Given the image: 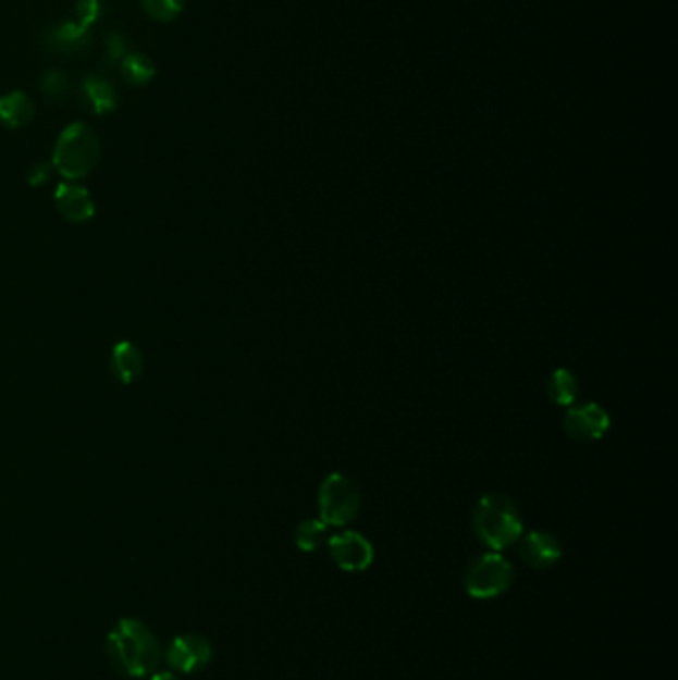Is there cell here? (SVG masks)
Here are the masks:
<instances>
[{
  "mask_svg": "<svg viewBox=\"0 0 678 680\" xmlns=\"http://www.w3.org/2000/svg\"><path fill=\"white\" fill-rule=\"evenodd\" d=\"M106 655L112 669L126 679H144L160 667V641L139 619H120L106 639Z\"/></svg>",
  "mask_w": 678,
  "mask_h": 680,
  "instance_id": "1",
  "label": "cell"
},
{
  "mask_svg": "<svg viewBox=\"0 0 678 680\" xmlns=\"http://www.w3.org/2000/svg\"><path fill=\"white\" fill-rule=\"evenodd\" d=\"M476 537L494 552H502L519 542L523 535V521L516 504L504 494L483 496L471 516Z\"/></svg>",
  "mask_w": 678,
  "mask_h": 680,
  "instance_id": "2",
  "label": "cell"
},
{
  "mask_svg": "<svg viewBox=\"0 0 678 680\" xmlns=\"http://www.w3.org/2000/svg\"><path fill=\"white\" fill-rule=\"evenodd\" d=\"M100 162V141L86 124H72L54 148V165L69 180H81Z\"/></svg>",
  "mask_w": 678,
  "mask_h": 680,
  "instance_id": "3",
  "label": "cell"
},
{
  "mask_svg": "<svg viewBox=\"0 0 678 680\" xmlns=\"http://www.w3.org/2000/svg\"><path fill=\"white\" fill-rule=\"evenodd\" d=\"M516 569L504 555L483 554L464 573V588L473 599H494L511 588Z\"/></svg>",
  "mask_w": 678,
  "mask_h": 680,
  "instance_id": "4",
  "label": "cell"
},
{
  "mask_svg": "<svg viewBox=\"0 0 678 680\" xmlns=\"http://www.w3.org/2000/svg\"><path fill=\"white\" fill-rule=\"evenodd\" d=\"M362 506L357 484L343 473H331L319 490V516L324 526L343 528L357 518Z\"/></svg>",
  "mask_w": 678,
  "mask_h": 680,
  "instance_id": "5",
  "label": "cell"
},
{
  "mask_svg": "<svg viewBox=\"0 0 678 680\" xmlns=\"http://www.w3.org/2000/svg\"><path fill=\"white\" fill-rule=\"evenodd\" d=\"M165 663L173 672L194 675L206 669L213 658V646L208 636L196 633H185L175 636L165 648Z\"/></svg>",
  "mask_w": 678,
  "mask_h": 680,
  "instance_id": "6",
  "label": "cell"
},
{
  "mask_svg": "<svg viewBox=\"0 0 678 680\" xmlns=\"http://www.w3.org/2000/svg\"><path fill=\"white\" fill-rule=\"evenodd\" d=\"M329 554L343 571H367L374 561V547L358 531H343L329 537Z\"/></svg>",
  "mask_w": 678,
  "mask_h": 680,
  "instance_id": "7",
  "label": "cell"
},
{
  "mask_svg": "<svg viewBox=\"0 0 678 680\" xmlns=\"http://www.w3.org/2000/svg\"><path fill=\"white\" fill-rule=\"evenodd\" d=\"M609 415L599 404L585 403L569 406L564 416V430L577 442H595L609 430Z\"/></svg>",
  "mask_w": 678,
  "mask_h": 680,
  "instance_id": "8",
  "label": "cell"
},
{
  "mask_svg": "<svg viewBox=\"0 0 678 680\" xmlns=\"http://www.w3.org/2000/svg\"><path fill=\"white\" fill-rule=\"evenodd\" d=\"M93 45L90 28L81 23H58L42 33V47L60 57H81Z\"/></svg>",
  "mask_w": 678,
  "mask_h": 680,
  "instance_id": "9",
  "label": "cell"
},
{
  "mask_svg": "<svg viewBox=\"0 0 678 680\" xmlns=\"http://www.w3.org/2000/svg\"><path fill=\"white\" fill-rule=\"evenodd\" d=\"M519 557L531 569H550L562 559V543L547 531H531L519 537Z\"/></svg>",
  "mask_w": 678,
  "mask_h": 680,
  "instance_id": "10",
  "label": "cell"
},
{
  "mask_svg": "<svg viewBox=\"0 0 678 680\" xmlns=\"http://www.w3.org/2000/svg\"><path fill=\"white\" fill-rule=\"evenodd\" d=\"M35 118V102L26 92L4 94L0 96V124L7 127H24Z\"/></svg>",
  "mask_w": 678,
  "mask_h": 680,
  "instance_id": "11",
  "label": "cell"
},
{
  "mask_svg": "<svg viewBox=\"0 0 678 680\" xmlns=\"http://www.w3.org/2000/svg\"><path fill=\"white\" fill-rule=\"evenodd\" d=\"M84 102L94 114H110L118 108V94L114 84L100 76H86L82 82Z\"/></svg>",
  "mask_w": 678,
  "mask_h": 680,
  "instance_id": "12",
  "label": "cell"
},
{
  "mask_svg": "<svg viewBox=\"0 0 678 680\" xmlns=\"http://www.w3.org/2000/svg\"><path fill=\"white\" fill-rule=\"evenodd\" d=\"M57 203L60 211L72 221L86 220L94 213L93 199L88 197L86 189L76 185H60L57 191Z\"/></svg>",
  "mask_w": 678,
  "mask_h": 680,
  "instance_id": "13",
  "label": "cell"
},
{
  "mask_svg": "<svg viewBox=\"0 0 678 680\" xmlns=\"http://www.w3.org/2000/svg\"><path fill=\"white\" fill-rule=\"evenodd\" d=\"M112 369L120 381H136L144 369V358L132 343H120L112 353Z\"/></svg>",
  "mask_w": 678,
  "mask_h": 680,
  "instance_id": "14",
  "label": "cell"
},
{
  "mask_svg": "<svg viewBox=\"0 0 678 680\" xmlns=\"http://www.w3.org/2000/svg\"><path fill=\"white\" fill-rule=\"evenodd\" d=\"M579 394V382L575 379L574 372L569 369L553 370L550 381H547V396L557 406H574Z\"/></svg>",
  "mask_w": 678,
  "mask_h": 680,
  "instance_id": "15",
  "label": "cell"
},
{
  "mask_svg": "<svg viewBox=\"0 0 678 680\" xmlns=\"http://www.w3.org/2000/svg\"><path fill=\"white\" fill-rule=\"evenodd\" d=\"M120 72L130 86H146L156 78V64L141 52H132L120 62Z\"/></svg>",
  "mask_w": 678,
  "mask_h": 680,
  "instance_id": "16",
  "label": "cell"
},
{
  "mask_svg": "<svg viewBox=\"0 0 678 680\" xmlns=\"http://www.w3.org/2000/svg\"><path fill=\"white\" fill-rule=\"evenodd\" d=\"M38 90H40L42 96H45L47 100H50V102L62 104V102L69 100L70 94H72V82H70V76L66 72L50 69L40 74V78H38Z\"/></svg>",
  "mask_w": 678,
  "mask_h": 680,
  "instance_id": "17",
  "label": "cell"
},
{
  "mask_svg": "<svg viewBox=\"0 0 678 680\" xmlns=\"http://www.w3.org/2000/svg\"><path fill=\"white\" fill-rule=\"evenodd\" d=\"M326 528L329 526H324L321 519H305V521H300L299 526L295 528V533H293L295 545L305 554L317 552L324 543V540H326Z\"/></svg>",
  "mask_w": 678,
  "mask_h": 680,
  "instance_id": "18",
  "label": "cell"
},
{
  "mask_svg": "<svg viewBox=\"0 0 678 680\" xmlns=\"http://www.w3.org/2000/svg\"><path fill=\"white\" fill-rule=\"evenodd\" d=\"M148 16L160 23H172L184 11L185 0H139Z\"/></svg>",
  "mask_w": 678,
  "mask_h": 680,
  "instance_id": "19",
  "label": "cell"
},
{
  "mask_svg": "<svg viewBox=\"0 0 678 680\" xmlns=\"http://www.w3.org/2000/svg\"><path fill=\"white\" fill-rule=\"evenodd\" d=\"M102 12H104L102 0H78V2H76L78 21H76V23H81L82 26L90 28V26L102 16Z\"/></svg>",
  "mask_w": 678,
  "mask_h": 680,
  "instance_id": "20",
  "label": "cell"
},
{
  "mask_svg": "<svg viewBox=\"0 0 678 680\" xmlns=\"http://www.w3.org/2000/svg\"><path fill=\"white\" fill-rule=\"evenodd\" d=\"M126 38L122 33L118 30H110L106 35V62L108 64H115V62H122L126 58Z\"/></svg>",
  "mask_w": 678,
  "mask_h": 680,
  "instance_id": "21",
  "label": "cell"
},
{
  "mask_svg": "<svg viewBox=\"0 0 678 680\" xmlns=\"http://www.w3.org/2000/svg\"><path fill=\"white\" fill-rule=\"evenodd\" d=\"M50 172H52V168H50L48 163H38V165H35V168L30 170V184H45L48 177H50Z\"/></svg>",
  "mask_w": 678,
  "mask_h": 680,
  "instance_id": "22",
  "label": "cell"
},
{
  "mask_svg": "<svg viewBox=\"0 0 678 680\" xmlns=\"http://www.w3.org/2000/svg\"><path fill=\"white\" fill-rule=\"evenodd\" d=\"M150 680H182V679H180V677H177V675H175L173 670H163V672H158V670H156V672L151 675Z\"/></svg>",
  "mask_w": 678,
  "mask_h": 680,
  "instance_id": "23",
  "label": "cell"
}]
</instances>
